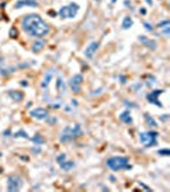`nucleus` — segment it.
<instances>
[{"mask_svg":"<svg viewBox=\"0 0 170 192\" xmlns=\"http://www.w3.org/2000/svg\"><path fill=\"white\" fill-rule=\"evenodd\" d=\"M12 136H13L14 138H26V140H29V136H28V133H27L25 130H19V131L14 132Z\"/></svg>","mask_w":170,"mask_h":192,"instance_id":"nucleus-23","label":"nucleus"},{"mask_svg":"<svg viewBox=\"0 0 170 192\" xmlns=\"http://www.w3.org/2000/svg\"><path fill=\"white\" fill-rule=\"evenodd\" d=\"M35 64V60H32V63H20L17 66V68H28L29 66H34Z\"/></svg>","mask_w":170,"mask_h":192,"instance_id":"nucleus-32","label":"nucleus"},{"mask_svg":"<svg viewBox=\"0 0 170 192\" xmlns=\"http://www.w3.org/2000/svg\"><path fill=\"white\" fill-rule=\"evenodd\" d=\"M118 80H119V82H120L122 85H125V83H127V77L123 76V74H120V76L118 77Z\"/></svg>","mask_w":170,"mask_h":192,"instance_id":"nucleus-39","label":"nucleus"},{"mask_svg":"<svg viewBox=\"0 0 170 192\" xmlns=\"http://www.w3.org/2000/svg\"><path fill=\"white\" fill-rule=\"evenodd\" d=\"M106 167L113 172H119L124 169H132V165L129 164V159L127 156H110L106 159Z\"/></svg>","mask_w":170,"mask_h":192,"instance_id":"nucleus-3","label":"nucleus"},{"mask_svg":"<svg viewBox=\"0 0 170 192\" xmlns=\"http://www.w3.org/2000/svg\"><path fill=\"white\" fill-rule=\"evenodd\" d=\"M55 87H56V91L63 96L65 94V90H67V83L64 82L61 76H58L56 77V83H55Z\"/></svg>","mask_w":170,"mask_h":192,"instance_id":"nucleus-18","label":"nucleus"},{"mask_svg":"<svg viewBox=\"0 0 170 192\" xmlns=\"http://www.w3.org/2000/svg\"><path fill=\"white\" fill-rule=\"evenodd\" d=\"M145 2H146V4H147V5H150V7H152V5H154V2H152V0H145Z\"/></svg>","mask_w":170,"mask_h":192,"instance_id":"nucleus-45","label":"nucleus"},{"mask_svg":"<svg viewBox=\"0 0 170 192\" xmlns=\"http://www.w3.org/2000/svg\"><path fill=\"white\" fill-rule=\"evenodd\" d=\"M45 45H46L45 40H42V39H36V41H34L32 46H31V51H32L34 54H37V53H40L42 49L45 48Z\"/></svg>","mask_w":170,"mask_h":192,"instance_id":"nucleus-17","label":"nucleus"},{"mask_svg":"<svg viewBox=\"0 0 170 192\" xmlns=\"http://www.w3.org/2000/svg\"><path fill=\"white\" fill-rule=\"evenodd\" d=\"M140 13H141L142 16H146V14H147V10H146V8H140Z\"/></svg>","mask_w":170,"mask_h":192,"instance_id":"nucleus-42","label":"nucleus"},{"mask_svg":"<svg viewBox=\"0 0 170 192\" xmlns=\"http://www.w3.org/2000/svg\"><path fill=\"white\" fill-rule=\"evenodd\" d=\"M142 86H143V85H142L141 82H136L134 85H132V89H133L136 92H138V91H140V90L142 89Z\"/></svg>","mask_w":170,"mask_h":192,"instance_id":"nucleus-30","label":"nucleus"},{"mask_svg":"<svg viewBox=\"0 0 170 192\" xmlns=\"http://www.w3.org/2000/svg\"><path fill=\"white\" fill-rule=\"evenodd\" d=\"M70 103H72V105L74 106V108H77V106H78V101H77L76 99H72V101H70Z\"/></svg>","mask_w":170,"mask_h":192,"instance_id":"nucleus-44","label":"nucleus"},{"mask_svg":"<svg viewBox=\"0 0 170 192\" xmlns=\"http://www.w3.org/2000/svg\"><path fill=\"white\" fill-rule=\"evenodd\" d=\"M123 104L127 106V109H129V110H132V109H137V108H138V105H137L136 103L129 101V100H124Z\"/></svg>","mask_w":170,"mask_h":192,"instance_id":"nucleus-25","label":"nucleus"},{"mask_svg":"<svg viewBox=\"0 0 170 192\" xmlns=\"http://www.w3.org/2000/svg\"><path fill=\"white\" fill-rule=\"evenodd\" d=\"M17 67L14 66H4V62L0 60V76L2 77H9L10 74H13L16 72Z\"/></svg>","mask_w":170,"mask_h":192,"instance_id":"nucleus-14","label":"nucleus"},{"mask_svg":"<svg viewBox=\"0 0 170 192\" xmlns=\"http://www.w3.org/2000/svg\"><path fill=\"white\" fill-rule=\"evenodd\" d=\"M12 135H13V133H12V131H10V130H5V131L3 132V136H4V137H10Z\"/></svg>","mask_w":170,"mask_h":192,"instance_id":"nucleus-40","label":"nucleus"},{"mask_svg":"<svg viewBox=\"0 0 170 192\" xmlns=\"http://www.w3.org/2000/svg\"><path fill=\"white\" fill-rule=\"evenodd\" d=\"M55 72H56L55 68H50V69H47V71L45 72L44 80H42V82H41V87H42V89H47V87H49V85H50L52 77H54Z\"/></svg>","mask_w":170,"mask_h":192,"instance_id":"nucleus-12","label":"nucleus"},{"mask_svg":"<svg viewBox=\"0 0 170 192\" xmlns=\"http://www.w3.org/2000/svg\"><path fill=\"white\" fill-rule=\"evenodd\" d=\"M8 96L16 103H20L25 99V94L19 90H8Z\"/></svg>","mask_w":170,"mask_h":192,"instance_id":"nucleus-15","label":"nucleus"},{"mask_svg":"<svg viewBox=\"0 0 170 192\" xmlns=\"http://www.w3.org/2000/svg\"><path fill=\"white\" fill-rule=\"evenodd\" d=\"M168 26H170V21L169 19H164V21H161V22H159L157 25H156V27L157 28H164V27H168Z\"/></svg>","mask_w":170,"mask_h":192,"instance_id":"nucleus-27","label":"nucleus"},{"mask_svg":"<svg viewBox=\"0 0 170 192\" xmlns=\"http://www.w3.org/2000/svg\"><path fill=\"white\" fill-rule=\"evenodd\" d=\"M138 185H140V187H142L145 191H147V192H152V188H151V187H148L146 183H143V182H138Z\"/></svg>","mask_w":170,"mask_h":192,"instance_id":"nucleus-34","label":"nucleus"},{"mask_svg":"<svg viewBox=\"0 0 170 192\" xmlns=\"http://www.w3.org/2000/svg\"><path fill=\"white\" fill-rule=\"evenodd\" d=\"M157 137H159V132H156V131H147V132L138 133V138H140L141 144L145 147L157 146Z\"/></svg>","mask_w":170,"mask_h":192,"instance_id":"nucleus-5","label":"nucleus"},{"mask_svg":"<svg viewBox=\"0 0 170 192\" xmlns=\"http://www.w3.org/2000/svg\"><path fill=\"white\" fill-rule=\"evenodd\" d=\"M169 118H170L169 114H163V115H160V122H161V123H168Z\"/></svg>","mask_w":170,"mask_h":192,"instance_id":"nucleus-35","label":"nucleus"},{"mask_svg":"<svg viewBox=\"0 0 170 192\" xmlns=\"http://www.w3.org/2000/svg\"><path fill=\"white\" fill-rule=\"evenodd\" d=\"M100 48V41H92L90 42V44L87 45V48L84 49V57H86L87 59H92L95 57V54L97 53Z\"/></svg>","mask_w":170,"mask_h":192,"instance_id":"nucleus-10","label":"nucleus"},{"mask_svg":"<svg viewBox=\"0 0 170 192\" xmlns=\"http://www.w3.org/2000/svg\"><path fill=\"white\" fill-rule=\"evenodd\" d=\"M67 159V155L64 154V153H60V154H58L56 155V158H55V160H56V163L59 164V163H61V162H64V160Z\"/></svg>","mask_w":170,"mask_h":192,"instance_id":"nucleus-28","label":"nucleus"},{"mask_svg":"<svg viewBox=\"0 0 170 192\" xmlns=\"http://www.w3.org/2000/svg\"><path fill=\"white\" fill-rule=\"evenodd\" d=\"M45 122H46V124H49V126H55L58 122H59V119L56 118V117H54V115H47L46 118H45Z\"/></svg>","mask_w":170,"mask_h":192,"instance_id":"nucleus-24","label":"nucleus"},{"mask_svg":"<svg viewBox=\"0 0 170 192\" xmlns=\"http://www.w3.org/2000/svg\"><path fill=\"white\" fill-rule=\"evenodd\" d=\"M78 12H79V5L72 2L67 5H63L56 12V16H59L61 19H73L77 17Z\"/></svg>","mask_w":170,"mask_h":192,"instance_id":"nucleus-4","label":"nucleus"},{"mask_svg":"<svg viewBox=\"0 0 170 192\" xmlns=\"http://www.w3.org/2000/svg\"><path fill=\"white\" fill-rule=\"evenodd\" d=\"M95 2H100V0H95Z\"/></svg>","mask_w":170,"mask_h":192,"instance_id":"nucleus-48","label":"nucleus"},{"mask_svg":"<svg viewBox=\"0 0 170 192\" xmlns=\"http://www.w3.org/2000/svg\"><path fill=\"white\" fill-rule=\"evenodd\" d=\"M58 165H59V168H60L61 170H64V172H70L72 169L76 168V163H74L73 160H68V159H65L64 162L59 163Z\"/></svg>","mask_w":170,"mask_h":192,"instance_id":"nucleus-19","label":"nucleus"},{"mask_svg":"<svg viewBox=\"0 0 170 192\" xmlns=\"http://www.w3.org/2000/svg\"><path fill=\"white\" fill-rule=\"evenodd\" d=\"M9 36L12 37V39H17V37H18V31H17L16 27H12V28H10V31H9Z\"/></svg>","mask_w":170,"mask_h":192,"instance_id":"nucleus-29","label":"nucleus"},{"mask_svg":"<svg viewBox=\"0 0 170 192\" xmlns=\"http://www.w3.org/2000/svg\"><path fill=\"white\" fill-rule=\"evenodd\" d=\"M2 155H3V154H2V153H0V158H2Z\"/></svg>","mask_w":170,"mask_h":192,"instance_id":"nucleus-47","label":"nucleus"},{"mask_svg":"<svg viewBox=\"0 0 170 192\" xmlns=\"http://www.w3.org/2000/svg\"><path fill=\"white\" fill-rule=\"evenodd\" d=\"M119 119L123 122V123H125V124H133V117H132V114H131V110L129 109H125L124 112H122L120 114H119Z\"/></svg>","mask_w":170,"mask_h":192,"instance_id":"nucleus-16","label":"nucleus"},{"mask_svg":"<svg viewBox=\"0 0 170 192\" xmlns=\"http://www.w3.org/2000/svg\"><path fill=\"white\" fill-rule=\"evenodd\" d=\"M31 151H32V154H35V155H38V154H41V147L37 146V145H35Z\"/></svg>","mask_w":170,"mask_h":192,"instance_id":"nucleus-36","label":"nucleus"},{"mask_svg":"<svg viewBox=\"0 0 170 192\" xmlns=\"http://www.w3.org/2000/svg\"><path fill=\"white\" fill-rule=\"evenodd\" d=\"M165 92V90L164 89H156V90H152V91H150V92H147V95H146V100L150 103V104H152V105H155V106H157V108H160V109H163L164 108V105L161 104V101H160V96L163 95Z\"/></svg>","mask_w":170,"mask_h":192,"instance_id":"nucleus-7","label":"nucleus"},{"mask_svg":"<svg viewBox=\"0 0 170 192\" xmlns=\"http://www.w3.org/2000/svg\"><path fill=\"white\" fill-rule=\"evenodd\" d=\"M82 136H83V130L81 123H74L73 126H65L63 128L59 136V140L61 144H70Z\"/></svg>","mask_w":170,"mask_h":192,"instance_id":"nucleus-2","label":"nucleus"},{"mask_svg":"<svg viewBox=\"0 0 170 192\" xmlns=\"http://www.w3.org/2000/svg\"><path fill=\"white\" fill-rule=\"evenodd\" d=\"M137 40L140 41L143 46H146L147 49H150V50H155L157 48V42L155 40H152V39H148L145 35H140V36L137 37Z\"/></svg>","mask_w":170,"mask_h":192,"instance_id":"nucleus-11","label":"nucleus"},{"mask_svg":"<svg viewBox=\"0 0 170 192\" xmlns=\"http://www.w3.org/2000/svg\"><path fill=\"white\" fill-rule=\"evenodd\" d=\"M25 7H29V8H37L38 3L37 0H17L14 4V9H20Z\"/></svg>","mask_w":170,"mask_h":192,"instance_id":"nucleus-13","label":"nucleus"},{"mask_svg":"<svg viewBox=\"0 0 170 192\" xmlns=\"http://www.w3.org/2000/svg\"><path fill=\"white\" fill-rule=\"evenodd\" d=\"M143 27L147 30V31H150V32H154V26L151 23H148V22H143Z\"/></svg>","mask_w":170,"mask_h":192,"instance_id":"nucleus-37","label":"nucleus"},{"mask_svg":"<svg viewBox=\"0 0 170 192\" xmlns=\"http://www.w3.org/2000/svg\"><path fill=\"white\" fill-rule=\"evenodd\" d=\"M156 154L159 156H170V150L169 149H160V150H157Z\"/></svg>","mask_w":170,"mask_h":192,"instance_id":"nucleus-26","label":"nucleus"},{"mask_svg":"<svg viewBox=\"0 0 170 192\" xmlns=\"http://www.w3.org/2000/svg\"><path fill=\"white\" fill-rule=\"evenodd\" d=\"M82 83H83V76L81 73H76L68 81V86L74 95H78L82 91Z\"/></svg>","mask_w":170,"mask_h":192,"instance_id":"nucleus-8","label":"nucleus"},{"mask_svg":"<svg viewBox=\"0 0 170 192\" xmlns=\"http://www.w3.org/2000/svg\"><path fill=\"white\" fill-rule=\"evenodd\" d=\"M23 186V178L19 174H10L7 178V191L8 192H17Z\"/></svg>","mask_w":170,"mask_h":192,"instance_id":"nucleus-6","label":"nucleus"},{"mask_svg":"<svg viewBox=\"0 0 170 192\" xmlns=\"http://www.w3.org/2000/svg\"><path fill=\"white\" fill-rule=\"evenodd\" d=\"M104 91V87H100V89H96V90H93L91 94H90V96L91 98H93V96H97V95H100L101 92Z\"/></svg>","mask_w":170,"mask_h":192,"instance_id":"nucleus-31","label":"nucleus"},{"mask_svg":"<svg viewBox=\"0 0 170 192\" xmlns=\"http://www.w3.org/2000/svg\"><path fill=\"white\" fill-rule=\"evenodd\" d=\"M155 83H156V80H155L154 76H151V81L148 80V81L146 82V86H147V87H152V85H155Z\"/></svg>","mask_w":170,"mask_h":192,"instance_id":"nucleus-38","label":"nucleus"},{"mask_svg":"<svg viewBox=\"0 0 170 192\" xmlns=\"http://www.w3.org/2000/svg\"><path fill=\"white\" fill-rule=\"evenodd\" d=\"M20 28L26 35L35 39H42L50 32V26L37 13L26 14L20 21Z\"/></svg>","mask_w":170,"mask_h":192,"instance_id":"nucleus-1","label":"nucleus"},{"mask_svg":"<svg viewBox=\"0 0 170 192\" xmlns=\"http://www.w3.org/2000/svg\"><path fill=\"white\" fill-rule=\"evenodd\" d=\"M19 85H20V86H22V87H28V81H26V80H22V81L19 82Z\"/></svg>","mask_w":170,"mask_h":192,"instance_id":"nucleus-41","label":"nucleus"},{"mask_svg":"<svg viewBox=\"0 0 170 192\" xmlns=\"http://www.w3.org/2000/svg\"><path fill=\"white\" fill-rule=\"evenodd\" d=\"M29 117L31 118H34L36 121H45V118L49 115V110L45 109V108H41V106H38V108H35L32 110H29Z\"/></svg>","mask_w":170,"mask_h":192,"instance_id":"nucleus-9","label":"nucleus"},{"mask_svg":"<svg viewBox=\"0 0 170 192\" xmlns=\"http://www.w3.org/2000/svg\"><path fill=\"white\" fill-rule=\"evenodd\" d=\"M31 138V141H32V144L34 145H37V146H42L45 144V137L42 136L41 133H38V132H36L32 137H29Z\"/></svg>","mask_w":170,"mask_h":192,"instance_id":"nucleus-21","label":"nucleus"},{"mask_svg":"<svg viewBox=\"0 0 170 192\" xmlns=\"http://www.w3.org/2000/svg\"><path fill=\"white\" fill-rule=\"evenodd\" d=\"M124 5H125L127 8H132V3L128 2V0H124Z\"/></svg>","mask_w":170,"mask_h":192,"instance_id":"nucleus-43","label":"nucleus"},{"mask_svg":"<svg viewBox=\"0 0 170 192\" xmlns=\"http://www.w3.org/2000/svg\"><path fill=\"white\" fill-rule=\"evenodd\" d=\"M133 19H132V17L131 16H125L124 18H123V21H122V28L123 30H129L132 26H133Z\"/></svg>","mask_w":170,"mask_h":192,"instance_id":"nucleus-22","label":"nucleus"},{"mask_svg":"<svg viewBox=\"0 0 170 192\" xmlns=\"http://www.w3.org/2000/svg\"><path fill=\"white\" fill-rule=\"evenodd\" d=\"M143 119H145V122H146V124L148 127H151V128H157L159 127V123L156 122V119L154 118L152 115L148 114V113H145L143 114Z\"/></svg>","mask_w":170,"mask_h":192,"instance_id":"nucleus-20","label":"nucleus"},{"mask_svg":"<svg viewBox=\"0 0 170 192\" xmlns=\"http://www.w3.org/2000/svg\"><path fill=\"white\" fill-rule=\"evenodd\" d=\"M160 35H164V36H169V35H170V26H168V27H164V28H161V32H160Z\"/></svg>","mask_w":170,"mask_h":192,"instance_id":"nucleus-33","label":"nucleus"},{"mask_svg":"<svg viewBox=\"0 0 170 192\" xmlns=\"http://www.w3.org/2000/svg\"><path fill=\"white\" fill-rule=\"evenodd\" d=\"M111 3L114 4V3H116V0H111Z\"/></svg>","mask_w":170,"mask_h":192,"instance_id":"nucleus-46","label":"nucleus"}]
</instances>
